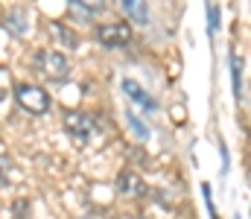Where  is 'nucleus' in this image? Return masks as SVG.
I'll return each instance as SVG.
<instances>
[{
    "instance_id": "obj_1",
    "label": "nucleus",
    "mask_w": 251,
    "mask_h": 219,
    "mask_svg": "<svg viewBox=\"0 0 251 219\" xmlns=\"http://www.w3.org/2000/svg\"><path fill=\"white\" fill-rule=\"evenodd\" d=\"M15 97H18L21 108H26V111H32V114H44V111L50 108V94H47L44 88H38V85L21 82V85L15 88Z\"/></svg>"
},
{
    "instance_id": "obj_2",
    "label": "nucleus",
    "mask_w": 251,
    "mask_h": 219,
    "mask_svg": "<svg viewBox=\"0 0 251 219\" xmlns=\"http://www.w3.org/2000/svg\"><path fill=\"white\" fill-rule=\"evenodd\" d=\"M35 65L47 73L50 79H56V82H62L64 76H67V71H70V65H67V59H64L62 53H47V50L35 53Z\"/></svg>"
},
{
    "instance_id": "obj_3",
    "label": "nucleus",
    "mask_w": 251,
    "mask_h": 219,
    "mask_svg": "<svg viewBox=\"0 0 251 219\" xmlns=\"http://www.w3.org/2000/svg\"><path fill=\"white\" fill-rule=\"evenodd\" d=\"M97 38L105 44V47H126L131 41V29L126 24H105L97 29Z\"/></svg>"
},
{
    "instance_id": "obj_4",
    "label": "nucleus",
    "mask_w": 251,
    "mask_h": 219,
    "mask_svg": "<svg viewBox=\"0 0 251 219\" xmlns=\"http://www.w3.org/2000/svg\"><path fill=\"white\" fill-rule=\"evenodd\" d=\"M117 193H120V196H128V199H140V196L146 193V184H143V178H140L137 172L123 170V172L117 175Z\"/></svg>"
},
{
    "instance_id": "obj_5",
    "label": "nucleus",
    "mask_w": 251,
    "mask_h": 219,
    "mask_svg": "<svg viewBox=\"0 0 251 219\" xmlns=\"http://www.w3.org/2000/svg\"><path fill=\"white\" fill-rule=\"evenodd\" d=\"M64 126L76 135V141H85L91 132H94V120L88 117V114H82V111H67V117H64Z\"/></svg>"
},
{
    "instance_id": "obj_6",
    "label": "nucleus",
    "mask_w": 251,
    "mask_h": 219,
    "mask_svg": "<svg viewBox=\"0 0 251 219\" xmlns=\"http://www.w3.org/2000/svg\"><path fill=\"white\" fill-rule=\"evenodd\" d=\"M123 91H126V97H128L131 102H140V105H143V108H149V111H155V108H158V105H155V99H152V97H149L137 82H134V79H123Z\"/></svg>"
},
{
    "instance_id": "obj_7",
    "label": "nucleus",
    "mask_w": 251,
    "mask_h": 219,
    "mask_svg": "<svg viewBox=\"0 0 251 219\" xmlns=\"http://www.w3.org/2000/svg\"><path fill=\"white\" fill-rule=\"evenodd\" d=\"M123 12L134 21V24H149V6L146 0H123Z\"/></svg>"
},
{
    "instance_id": "obj_8",
    "label": "nucleus",
    "mask_w": 251,
    "mask_h": 219,
    "mask_svg": "<svg viewBox=\"0 0 251 219\" xmlns=\"http://www.w3.org/2000/svg\"><path fill=\"white\" fill-rule=\"evenodd\" d=\"M6 26L15 35H26V15H24V9H9L6 12Z\"/></svg>"
},
{
    "instance_id": "obj_9",
    "label": "nucleus",
    "mask_w": 251,
    "mask_h": 219,
    "mask_svg": "<svg viewBox=\"0 0 251 219\" xmlns=\"http://www.w3.org/2000/svg\"><path fill=\"white\" fill-rule=\"evenodd\" d=\"M50 32H53V38H59L64 47H79V35L70 29V26H64V24H50Z\"/></svg>"
},
{
    "instance_id": "obj_10",
    "label": "nucleus",
    "mask_w": 251,
    "mask_h": 219,
    "mask_svg": "<svg viewBox=\"0 0 251 219\" xmlns=\"http://www.w3.org/2000/svg\"><path fill=\"white\" fill-rule=\"evenodd\" d=\"M231 85H234V97L243 94V73H240V59L231 56Z\"/></svg>"
},
{
    "instance_id": "obj_11",
    "label": "nucleus",
    "mask_w": 251,
    "mask_h": 219,
    "mask_svg": "<svg viewBox=\"0 0 251 219\" xmlns=\"http://www.w3.org/2000/svg\"><path fill=\"white\" fill-rule=\"evenodd\" d=\"M126 120H128V126H131V132H134L137 138H149V129L143 126V120H140L134 111H126Z\"/></svg>"
},
{
    "instance_id": "obj_12",
    "label": "nucleus",
    "mask_w": 251,
    "mask_h": 219,
    "mask_svg": "<svg viewBox=\"0 0 251 219\" xmlns=\"http://www.w3.org/2000/svg\"><path fill=\"white\" fill-rule=\"evenodd\" d=\"M207 29H210V35L219 32V6L216 3H207Z\"/></svg>"
},
{
    "instance_id": "obj_13",
    "label": "nucleus",
    "mask_w": 251,
    "mask_h": 219,
    "mask_svg": "<svg viewBox=\"0 0 251 219\" xmlns=\"http://www.w3.org/2000/svg\"><path fill=\"white\" fill-rule=\"evenodd\" d=\"M73 3H79V6L88 9V12H100V9L105 6V0H73Z\"/></svg>"
},
{
    "instance_id": "obj_14",
    "label": "nucleus",
    "mask_w": 251,
    "mask_h": 219,
    "mask_svg": "<svg viewBox=\"0 0 251 219\" xmlns=\"http://www.w3.org/2000/svg\"><path fill=\"white\" fill-rule=\"evenodd\" d=\"M201 196H204V205H207L210 217H216V208H213V196H210V184H201Z\"/></svg>"
},
{
    "instance_id": "obj_15",
    "label": "nucleus",
    "mask_w": 251,
    "mask_h": 219,
    "mask_svg": "<svg viewBox=\"0 0 251 219\" xmlns=\"http://www.w3.org/2000/svg\"><path fill=\"white\" fill-rule=\"evenodd\" d=\"M24 214H26V202H18V205H15V217L24 219Z\"/></svg>"
}]
</instances>
